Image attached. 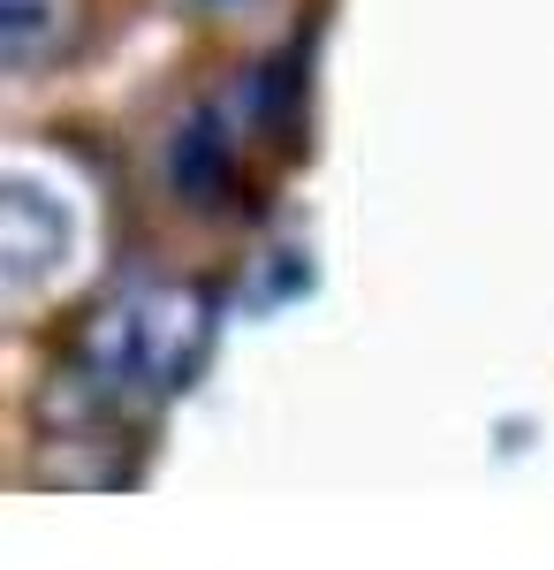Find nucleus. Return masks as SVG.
Returning <instances> with one entry per match:
<instances>
[{
	"label": "nucleus",
	"instance_id": "obj_1",
	"mask_svg": "<svg viewBox=\"0 0 554 570\" xmlns=\"http://www.w3.org/2000/svg\"><path fill=\"white\" fill-rule=\"evenodd\" d=\"M91 23V0H0V61L16 77H39L46 61H69Z\"/></svg>",
	"mask_w": 554,
	"mask_h": 570
}]
</instances>
